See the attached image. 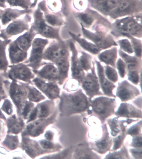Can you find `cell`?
<instances>
[{
    "label": "cell",
    "mask_w": 142,
    "mask_h": 159,
    "mask_svg": "<svg viewBox=\"0 0 142 159\" xmlns=\"http://www.w3.org/2000/svg\"><path fill=\"white\" fill-rule=\"evenodd\" d=\"M7 5L11 8H18L21 9H31L32 0H6Z\"/></svg>",
    "instance_id": "37"
},
{
    "label": "cell",
    "mask_w": 142,
    "mask_h": 159,
    "mask_svg": "<svg viewBox=\"0 0 142 159\" xmlns=\"http://www.w3.org/2000/svg\"><path fill=\"white\" fill-rule=\"evenodd\" d=\"M7 7L6 0H0V8L5 9Z\"/></svg>",
    "instance_id": "58"
},
{
    "label": "cell",
    "mask_w": 142,
    "mask_h": 159,
    "mask_svg": "<svg viewBox=\"0 0 142 159\" xmlns=\"http://www.w3.org/2000/svg\"><path fill=\"white\" fill-rule=\"evenodd\" d=\"M104 72L106 77L111 82L116 83L118 81V73L114 68L112 66L109 65L106 66L105 67Z\"/></svg>",
    "instance_id": "43"
},
{
    "label": "cell",
    "mask_w": 142,
    "mask_h": 159,
    "mask_svg": "<svg viewBox=\"0 0 142 159\" xmlns=\"http://www.w3.org/2000/svg\"><path fill=\"white\" fill-rule=\"evenodd\" d=\"M1 110L8 116H12L13 112V104L8 99L5 98L2 105Z\"/></svg>",
    "instance_id": "50"
},
{
    "label": "cell",
    "mask_w": 142,
    "mask_h": 159,
    "mask_svg": "<svg viewBox=\"0 0 142 159\" xmlns=\"http://www.w3.org/2000/svg\"><path fill=\"white\" fill-rule=\"evenodd\" d=\"M44 137L45 140L53 141L55 137V133L51 130H48L45 132Z\"/></svg>",
    "instance_id": "57"
},
{
    "label": "cell",
    "mask_w": 142,
    "mask_h": 159,
    "mask_svg": "<svg viewBox=\"0 0 142 159\" xmlns=\"http://www.w3.org/2000/svg\"><path fill=\"white\" fill-rule=\"evenodd\" d=\"M105 159H129L128 150L123 146L119 151L110 152L106 155Z\"/></svg>",
    "instance_id": "41"
},
{
    "label": "cell",
    "mask_w": 142,
    "mask_h": 159,
    "mask_svg": "<svg viewBox=\"0 0 142 159\" xmlns=\"http://www.w3.org/2000/svg\"><path fill=\"white\" fill-rule=\"evenodd\" d=\"M37 76L50 82H58L59 78V71L52 63L44 62L37 70L33 71Z\"/></svg>",
    "instance_id": "18"
},
{
    "label": "cell",
    "mask_w": 142,
    "mask_h": 159,
    "mask_svg": "<svg viewBox=\"0 0 142 159\" xmlns=\"http://www.w3.org/2000/svg\"><path fill=\"white\" fill-rule=\"evenodd\" d=\"M86 0H74L73 4L75 8L78 10L82 9L86 6Z\"/></svg>",
    "instance_id": "55"
},
{
    "label": "cell",
    "mask_w": 142,
    "mask_h": 159,
    "mask_svg": "<svg viewBox=\"0 0 142 159\" xmlns=\"http://www.w3.org/2000/svg\"><path fill=\"white\" fill-rule=\"evenodd\" d=\"M4 124L2 119H0V142L2 141L5 137Z\"/></svg>",
    "instance_id": "56"
},
{
    "label": "cell",
    "mask_w": 142,
    "mask_h": 159,
    "mask_svg": "<svg viewBox=\"0 0 142 159\" xmlns=\"http://www.w3.org/2000/svg\"><path fill=\"white\" fill-rule=\"evenodd\" d=\"M142 121L131 127L127 130L126 134L131 135L132 137L137 136L141 134Z\"/></svg>",
    "instance_id": "48"
},
{
    "label": "cell",
    "mask_w": 142,
    "mask_h": 159,
    "mask_svg": "<svg viewBox=\"0 0 142 159\" xmlns=\"http://www.w3.org/2000/svg\"><path fill=\"white\" fill-rule=\"evenodd\" d=\"M130 152L134 158L140 159L142 158V148H134L130 149Z\"/></svg>",
    "instance_id": "54"
},
{
    "label": "cell",
    "mask_w": 142,
    "mask_h": 159,
    "mask_svg": "<svg viewBox=\"0 0 142 159\" xmlns=\"http://www.w3.org/2000/svg\"><path fill=\"white\" fill-rule=\"evenodd\" d=\"M142 9L141 0H120L109 16L116 19L139 13Z\"/></svg>",
    "instance_id": "10"
},
{
    "label": "cell",
    "mask_w": 142,
    "mask_h": 159,
    "mask_svg": "<svg viewBox=\"0 0 142 159\" xmlns=\"http://www.w3.org/2000/svg\"><path fill=\"white\" fill-rule=\"evenodd\" d=\"M49 43V40L46 38L35 37L33 39L29 56L23 62L33 71L39 70L45 62L43 61V55Z\"/></svg>",
    "instance_id": "3"
},
{
    "label": "cell",
    "mask_w": 142,
    "mask_h": 159,
    "mask_svg": "<svg viewBox=\"0 0 142 159\" xmlns=\"http://www.w3.org/2000/svg\"><path fill=\"white\" fill-rule=\"evenodd\" d=\"M40 1V0H32L33 2H32V4L31 7V9H34Z\"/></svg>",
    "instance_id": "59"
},
{
    "label": "cell",
    "mask_w": 142,
    "mask_h": 159,
    "mask_svg": "<svg viewBox=\"0 0 142 159\" xmlns=\"http://www.w3.org/2000/svg\"><path fill=\"white\" fill-rule=\"evenodd\" d=\"M115 114L118 117L126 118H137L141 119L142 112L132 104L128 103H122Z\"/></svg>",
    "instance_id": "25"
},
{
    "label": "cell",
    "mask_w": 142,
    "mask_h": 159,
    "mask_svg": "<svg viewBox=\"0 0 142 159\" xmlns=\"http://www.w3.org/2000/svg\"><path fill=\"white\" fill-rule=\"evenodd\" d=\"M0 119H2V120H4V121H6V120H7V118H6L4 114L2 113L1 109H0Z\"/></svg>",
    "instance_id": "60"
},
{
    "label": "cell",
    "mask_w": 142,
    "mask_h": 159,
    "mask_svg": "<svg viewBox=\"0 0 142 159\" xmlns=\"http://www.w3.org/2000/svg\"><path fill=\"white\" fill-rule=\"evenodd\" d=\"M140 94L139 89L127 81H123L118 84L116 96L122 102L130 100Z\"/></svg>",
    "instance_id": "17"
},
{
    "label": "cell",
    "mask_w": 142,
    "mask_h": 159,
    "mask_svg": "<svg viewBox=\"0 0 142 159\" xmlns=\"http://www.w3.org/2000/svg\"><path fill=\"white\" fill-rule=\"evenodd\" d=\"M36 107L37 109L38 119L49 118L55 111V103L54 100H46L38 103Z\"/></svg>",
    "instance_id": "28"
},
{
    "label": "cell",
    "mask_w": 142,
    "mask_h": 159,
    "mask_svg": "<svg viewBox=\"0 0 142 159\" xmlns=\"http://www.w3.org/2000/svg\"><path fill=\"white\" fill-rule=\"evenodd\" d=\"M59 71V78L58 83L61 85L65 82L68 77L69 69V62L68 56L60 58L54 63Z\"/></svg>",
    "instance_id": "29"
},
{
    "label": "cell",
    "mask_w": 142,
    "mask_h": 159,
    "mask_svg": "<svg viewBox=\"0 0 142 159\" xmlns=\"http://www.w3.org/2000/svg\"><path fill=\"white\" fill-rule=\"evenodd\" d=\"M102 137L94 143H91L90 148L92 150L101 154H104L110 150L113 144V140L110 136L107 125L102 126Z\"/></svg>",
    "instance_id": "16"
},
{
    "label": "cell",
    "mask_w": 142,
    "mask_h": 159,
    "mask_svg": "<svg viewBox=\"0 0 142 159\" xmlns=\"http://www.w3.org/2000/svg\"><path fill=\"white\" fill-rule=\"evenodd\" d=\"M77 17L81 23L88 26L91 25L94 20L93 17L88 12L79 13L77 15Z\"/></svg>",
    "instance_id": "47"
},
{
    "label": "cell",
    "mask_w": 142,
    "mask_h": 159,
    "mask_svg": "<svg viewBox=\"0 0 142 159\" xmlns=\"http://www.w3.org/2000/svg\"><path fill=\"white\" fill-rule=\"evenodd\" d=\"M20 146L22 150L32 158H35L44 154L50 153L49 151L44 150L38 142L31 139L29 137L21 136Z\"/></svg>",
    "instance_id": "15"
},
{
    "label": "cell",
    "mask_w": 142,
    "mask_h": 159,
    "mask_svg": "<svg viewBox=\"0 0 142 159\" xmlns=\"http://www.w3.org/2000/svg\"><path fill=\"white\" fill-rule=\"evenodd\" d=\"M92 112L101 120L102 124L115 112L117 103L114 98L101 97L91 102Z\"/></svg>",
    "instance_id": "5"
},
{
    "label": "cell",
    "mask_w": 142,
    "mask_h": 159,
    "mask_svg": "<svg viewBox=\"0 0 142 159\" xmlns=\"http://www.w3.org/2000/svg\"><path fill=\"white\" fill-rule=\"evenodd\" d=\"M142 135L133 137L132 142L130 144L131 147L136 148H141L142 147Z\"/></svg>",
    "instance_id": "53"
},
{
    "label": "cell",
    "mask_w": 142,
    "mask_h": 159,
    "mask_svg": "<svg viewBox=\"0 0 142 159\" xmlns=\"http://www.w3.org/2000/svg\"><path fill=\"white\" fill-rule=\"evenodd\" d=\"M7 74L8 78L12 81H21L32 85V80L36 77L32 69L24 62L9 65Z\"/></svg>",
    "instance_id": "9"
},
{
    "label": "cell",
    "mask_w": 142,
    "mask_h": 159,
    "mask_svg": "<svg viewBox=\"0 0 142 159\" xmlns=\"http://www.w3.org/2000/svg\"><path fill=\"white\" fill-rule=\"evenodd\" d=\"M27 89V99L33 103H39L45 99V97L41 92L32 84L25 83Z\"/></svg>",
    "instance_id": "34"
},
{
    "label": "cell",
    "mask_w": 142,
    "mask_h": 159,
    "mask_svg": "<svg viewBox=\"0 0 142 159\" xmlns=\"http://www.w3.org/2000/svg\"><path fill=\"white\" fill-rule=\"evenodd\" d=\"M3 10L0 8V30L1 29V28H2V27H1V25H1V18H2V13H3Z\"/></svg>",
    "instance_id": "61"
},
{
    "label": "cell",
    "mask_w": 142,
    "mask_h": 159,
    "mask_svg": "<svg viewBox=\"0 0 142 159\" xmlns=\"http://www.w3.org/2000/svg\"><path fill=\"white\" fill-rule=\"evenodd\" d=\"M139 16L126 17L117 20L113 24L115 32L126 37L141 38V19Z\"/></svg>",
    "instance_id": "4"
},
{
    "label": "cell",
    "mask_w": 142,
    "mask_h": 159,
    "mask_svg": "<svg viewBox=\"0 0 142 159\" xmlns=\"http://www.w3.org/2000/svg\"><path fill=\"white\" fill-rule=\"evenodd\" d=\"M118 55L116 47H113L105 50L100 54L98 58L100 61L113 68L116 67V62Z\"/></svg>",
    "instance_id": "31"
},
{
    "label": "cell",
    "mask_w": 142,
    "mask_h": 159,
    "mask_svg": "<svg viewBox=\"0 0 142 159\" xmlns=\"http://www.w3.org/2000/svg\"><path fill=\"white\" fill-rule=\"evenodd\" d=\"M27 89L24 82L13 80L11 82L8 94L17 108V116L20 117L22 109L27 101Z\"/></svg>",
    "instance_id": "7"
},
{
    "label": "cell",
    "mask_w": 142,
    "mask_h": 159,
    "mask_svg": "<svg viewBox=\"0 0 142 159\" xmlns=\"http://www.w3.org/2000/svg\"><path fill=\"white\" fill-rule=\"evenodd\" d=\"M97 73L99 76V82L104 94L110 97H115L113 93V90L116 86L111 81H109L105 75L103 66L98 61H96Z\"/></svg>",
    "instance_id": "23"
},
{
    "label": "cell",
    "mask_w": 142,
    "mask_h": 159,
    "mask_svg": "<svg viewBox=\"0 0 142 159\" xmlns=\"http://www.w3.org/2000/svg\"><path fill=\"white\" fill-rule=\"evenodd\" d=\"M7 97H5V96L0 95V102H2V100L5 99Z\"/></svg>",
    "instance_id": "62"
},
{
    "label": "cell",
    "mask_w": 142,
    "mask_h": 159,
    "mask_svg": "<svg viewBox=\"0 0 142 159\" xmlns=\"http://www.w3.org/2000/svg\"><path fill=\"white\" fill-rule=\"evenodd\" d=\"M69 34L72 38L86 51L93 54H98L101 51V49L94 44L89 42L86 39L81 38L73 33L69 32Z\"/></svg>",
    "instance_id": "32"
},
{
    "label": "cell",
    "mask_w": 142,
    "mask_h": 159,
    "mask_svg": "<svg viewBox=\"0 0 142 159\" xmlns=\"http://www.w3.org/2000/svg\"><path fill=\"white\" fill-rule=\"evenodd\" d=\"M8 80L7 72H0V95L8 97V89L11 83Z\"/></svg>",
    "instance_id": "39"
},
{
    "label": "cell",
    "mask_w": 142,
    "mask_h": 159,
    "mask_svg": "<svg viewBox=\"0 0 142 159\" xmlns=\"http://www.w3.org/2000/svg\"><path fill=\"white\" fill-rule=\"evenodd\" d=\"M2 145L10 151L15 150L20 145L19 138L17 135L7 134L2 143Z\"/></svg>",
    "instance_id": "35"
},
{
    "label": "cell",
    "mask_w": 142,
    "mask_h": 159,
    "mask_svg": "<svg viewBox=\"0 0 142 159\" xmlns=\"http://www.w3.org/2000/svg\"><path fill=\"white\" fill-rule=\"evenodd\" d=\"M57 111H55L49 118H38L28 123L22 132L21 136L29 137H38L44 134L47 127L50 124H54L56 120Z\"/></svg>",
    "instance_id": "8"
},
{
    "label": "cell",
    "mask_w": 142,
    "mask_h": 159,
    "mask_svg": "<svg viewBox=\"0 0 142 159\" xmlns=\"http://www.w3.org/2000/svg\"><path fill=\"white\" fill-rule=\"evenodd\" d=\"M116 64L117 69H118L120 76L122 78H123L126 73V65L125 63L121 58H119Z\"/></svg>",
    "instance_id": "52"
},
{
    "label": "cell",
    "mask_w": 142,
    "mask_h": 159,
    "mask_svg": "<svg viewBox=\"0 0 142 159\" xmlns=\"http://www.w3.org/2000/svg\"><path fill=\"white\" fill-rule=\"evenodd\" d=\"M8 46V57L12 65L24 62L28 59V52L20 48L14 40H12Z\"/></svg>",
    "instance_id": "22"
},
{
    "label": "cell",
    "mask_w": 142,
    "mask_h": 159,
    "mask_svg": "<svg viewBox=\"0 0 142 159\" xmlns=\"http://www.w3.org/2000/svg\"><path fill=\"white\" fill-rule=\"evenodd\" d=\"M91 70V72L85 76L81 83L82 88L88 96L90 101L95 96L103 95L100 91L99 82L95 72L94 65Z\"/></svg>",
    "instance_id": "11"
},
{
    "label": "cell",
    "mask_w": 142,
    "mask_h": 159,
    "mask_svg": "<svg viewBox=\"0 0 142 159\" xmlns=\"http://www.w3.org/2000/svg\"><path fill=\"white\" fill-rule=\"evenodd\" d=\"M5 121L7 128V134L18 135L23 131L26 126L23 118L16 114L10 116L7 118Z\"/></svg>",
    "instance_id": "24"
},
{
    "label": "cell",
    "mask_w": 142,
    "mask_h": 159,
    "mask_svg": "<svg viewBox=\"0 0 142 159\" xmlns=\"http://www.w3.org/2000/svg\"><path fill=\"white\" fill-rule=\"evenodd\" d=\"M80 64L83 69L86 71L91 70L92 67V58L88 54L85 52H82L81 56L79 58Z\"/></svg>",
    "instance_id": "42"
},
{
    "label": "cell",
    "mask_w": 142,
    "mask_h": 159,
    "mask_svg": "<svg viewBox=\"0 0 142 159\" xmlns=\"http://www.w3.org/2000/svg\"><path fill=\"white\" fill-rule=\"evenodd\" d=\"M33 9L27 10L18 9L13 8H7L3 10L2 18H1V25L6 26L11 22L20 17L23 16L26 14H32Z\"/></svg>",
    "instance_id": "19"
},
{
    "label": "cell",
    "mask_w": 142,
    "mask_h": 159,
    "mask_svg": "<svg viewBox=\"0 0 142 159\" xmlns=\"http://www.w3.org/2000/svg\"><path fill=\"white\" fill-rule=\"evenodd\" d=\"M82 31L84 35L90 39L100 49L108 48L117 45L111 36L101 32H92L85 29L82 26Z\"/></svg>",
    "instance_id": "13"
},
{
    "label": "cell",
    "mask_w": 142,
    "mask_h": 159,
    "mask_svg": "<svg viewBox=\"0 0 142 159\" xmlns=\"http://www.w3.org/2000/svg\"><path fill=\"white\" fill-rule=\"evenodd\" d=\"M70 47L72 53L71 57L72 76L73 78L81 84L85 77V72L80 64L77 50L73 43H70Z\"/></svg>",
    "instance_id": "21"
},
{
    "label": "cell",
    "mask_w": 142,
    "mask_h": 159,
    "mask_svg": "<svg viewBox=\"0 0 142 159\" xmlns=\"http://www.w3.org/2000/svg\"><path fill=\"white\" fill-rule=\"evenodd\" d=\"M36 35V33L30 28L29 30L25 32L13 40L22 50L28 52L31 49L33 39Z\"/></svg>",
    "instance_id": "27"
},
{
    "label": "cell",
    "mask_w": 142,
    "mask_h": 159,
    "mask_svg": "<svg viewBox=\"0 0 142 159\" xmlns=\"http://www.w3.org/2000/svg\"><path fill=\"white\" fill-rule=\"evenodd\" d=\"M128 80L135 84H138L140 81L139 73L138 70H133L128 71Z\"/></svg>",
    "instance_id": "51"
},
{
    "label": "cell",
    "mask_w": 142,
    "mask_h": 159,
    "mask_svg": "<svg viewBox=\"0 0 142 159\" xmlns=\"http://www.w3.org/2000/svg\"><path fill=\"white\" fill-rule=\"evenodd\" d=\"M75 146H71L65 149L61 152L57 153L42 158L45 159H71L73 158V153Z\"/></svg>",
    "instance_id": "38"
},
{
    "label": "cell",
    "mask_w": 142,
    "mask_h": 159,
    "mask_svg": "<svg viewBox=\"0 0 142 159\" xmlns=\"http://www.w3.org/2000/svg\"><path fill=\"white\" fill-rule=\"evenodd\" d=\"M59 98V110L63 116L84 113L89 109L91 101L81 89L73 93L63 92Z\"/></svg>",
    "instance_id": "1"
},
{
    "label": "cell",
    "mask_w": 142,
    "mask_h": 159,
    "mask_svg": "<svg viewBox=\"0 0 142 159\" xmlns=\"http://www.w3.org/2000/svg\"><path fill=\"white\" fill-rule=\"evenodd\" d=\"M34 107L35 104L33 102L29 101H27L21 113L20 116L21 118L24 119V120H27L30 114Z\"/></svg>",
    "instance_id": "45"
},
{
    "label": "cell",
    "mask_w": 142,
    "mask_h": 159,
    "mask_svg": "<svg viewBox=\"0 0 142 159\" xmlns=\"http://www.w3.org/2000/svg\"><path fill=\"white\" fill-rule=\"evenodd\" d=\"M119 53L122 60L125 63L128 71L133 70H138L140 68L141 63L139 59L134 57L130 56L121 50H120Z\"/></svg>",
    "instance_id": "33"
},
{
    "label": "cell",
    "mask_w": 142,
    "mask_h": 159,
    "mask_svg": "<svg viewBox=\"0 0 142 159\" xmlns=\"http://www.w3.org/2000/svg\"><path fill=\"white\" fill-rule=\"evenodd\" d=\"M30 28L36 34L46 39L60 41L59 29L49 25L44 19L43 12L38 7L33 10Z\"/></svg>",
    "instance_id": "2"
},
{
    "label": "cell",
    "mask_w": 142,
    "mask_h": 159,
    "mask_svg": "<svg viewBox=\"0 0 142 159\" xmlns=\"http://www.w3.org/2000/svg\"><path fill=\"white\" fill-rule=\"evenodd\" d=\"M68 56V52L64 44L54 41L47 46L43 55V60L54 63L60 58Z\"/></svg>",
    "instance_id": "14"
},
{
    "label": "cell",
    "mask_w": 142,
    "mask_h": 159,
    "mask_svg": "<svg viewBox=\"0 0 142 159\" xmlns=\"http://www.w3.org/2000/svg\"><path fill=\"white\" fill-rule=\"evenodd\" d=\"M12 39H3L0 38V72H7L9 66L7 58V46L12 41Z\"/></svg>",
    "instance_id": "30"
},
{
    "label": "cell",
    "mask_w": 142,
    "mask_h": 159,
    "mask_svg": "<svg viewBox=\"0 0 142 159\" xmlns=\"http://www.w3.org/2000/svg\"><path fill=\"white\" fill-rule=\"evenodd\" d=\"M32 21L31 14H26L7 25L3 29L0 30V38L3 39H11L12 37L22 34L30 28Z\"/></svg>",
    "instance_id": "6"
},
{
    "label": "cell",
    "mask_w": 142,
    "mask_h": 159,
    "mask_svg": "<svg viewBox=\"0 0 142 159\" xmlns=\"http://www.w3.org/2000/svg\"><path fill=\"white\" fill-rule=\"evenodd\" d=\"M79 82L73 79L68 81L64 86V89L68 92H73L78 90L79 87Z\"/></svg>",
    "instance_id": "49"
},
{
    "label": "cell",
    "mask_w": 142,
    "mask_h": 159,
    "mask_svg": "<svg viewBox=\"0 0 142 159\" xmlns=\"http://www.w3.org/2000/svg\"><path fill=\"white\" fill-rule=\"evenodd\" d=\"M38 142L44 150L49 151L50 153L60 151L63 148L60 144L53 142V141H49L45 139L39 140Z\"/></svg>",
    "instance_id": "36"
},
{
    "label": "cell",
    "mask_w": 142,
    "mask_h": 159,
    "mask_svg": "<svg viewBox=\"0 0 142 159\" xmlns=\"http://www.w3.org/2000/svg\"><path fill=\"white\" fill-rule=\"evenodd\" d=\"M131 40L132 45L133 51L135 52L136 56L138 57H141L142 43L140 40L134 38L133 36H128Z\"/></svg>",
    "instance_id": "46"
},
{
    "label": "cell",
    "mask_w": 142,
    "mask_h": 159,
    "mask_svg": "<svg viewBox=\"0 0 142 159\" xmlns=\"http://www.w3.org/2000/svg\"><path fill=\"white\" fill-rule=\"evenodd\" d=\"M32 81L33 84L49 99L54 100L60 97V89L57 82L45 80L38 76Z\"/></svg>",
    "instance_id": "12"
},
{
    "label": "cell",
    "mask_w": 142,
    "mask_h": 159,
    "mask_svg": "<svg viewBox=\"0 0 142 159\" xmlns=\"http://www.w3.org/2000/svg\"><path fill=\"white\" fill-rule=\"evenodd\" d=\"M73 158L74 159H101L100 156L92 151L88 143H81L75 146Z\"/></svg>",
    "instance_id": "26"
},
{
    "label": "cell",
    "mask_w": 142,
    "mask_h": 159,
    "mask_svg": "<svg viewBox=\"0 0 142 159\" xmlns=\"http://www.w3.org/2000/svg\"><path fill=\"white\" fill-rule=\"evenodd\" d=\"M107 122L110 128L112 136L115 137L120 133L121 128L120 121L118 118L108 119Z\"/></svg>",
    "instance_id": "40"
},
{
    "label": "cell",
    "mask_w": 142,
    "mask_h": 159,
    "mask_svg": "<svg viewBox=\"0 0 142 159\" xmlns=\"http://www.w3.org/2000/svg\"><path fill=\"white\" fill-rule=\"evenodd\" d=\"M120 0H88L94 9L105 15H109L116 7Z\"/></svg>",
    "instance_id": "20"
},
{
    "label": "cell",
    "mask_w": 142,
    "mask_h": 159,
    "mask_svg": "<svg viewBox=\"0 0 142 159\" xmlns=\"http://www.w3.org/2000/svg\"><path fill=\"white\" fill-rule=\"evenodd\" d=\"M118 44L122 51L128 54H133L134 51L132 44L128 39H123L118 40Z\"/></svg>",
    "instance_id": "44"
}]
</instances>
